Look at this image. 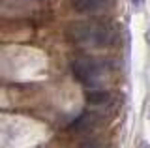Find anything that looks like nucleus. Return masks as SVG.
I'll return each instance as SVG.
<instances>
[{
    "mask_svg": "<svg viewBox=\"0 0 150 148\" xmlns=\"http://www.w3.org/2000/svg\"><path fill=\"white\" fill-rule=\"evenodd\" d=\"M66 36L71 43L88 49H107L118 39V30L111 23L101 21H79L66 28Z\"/></svg>",
    "mask_w": 150,
    "mask_h": 148,
    "instance_id": "nucleus-1",
    "label": "nucleus"
},
{
    "mask_svg": "<svg viewBox=\"0 0 150 148\" xmlns=\"http://www.w3.org/2000/svg\"><path fill=\"white\" fill-rule=\"evenodd\" d=\"M71 71L81 85L86 88H101V82L111 71V62L98 56H79L73 60Z\"/></svg>",
    "mask_w": 150,
    "mask_h": 148,
    "instance_id": "nucleus-2",
    "label": "nucleus"
},
{
    "mask_svg": "<svg viewBox=\"0 0 150 148\" xmlns=\"http://www.w3.org/2000/svg\"><path fill=\"white\" fill-rule=\"evenodd\" d=\"M86 101L92 107H109L112 103V94L103 88H94L86 92Z\"/></svg>",
    "mask_w": 150,
    "mask_h": 148,
    "instance_id": "nucleus-3",
    "label": "nucleus"
},
{
    "mask_svg": "<svg viewBox=\"0 0 150 148\" xmlns=\"http://www.w3.org/2000/svg\"><path fill=\"white\" fill-rule=\"evenodd\" d=\"M107 2L109 0H73V8L83 13H94L103 10L107 6Z\"/></svg>",
    "mask_w": 150,
    "mask_h": 148,
    "instance_id": "nucleus-4",
    "label": "nucleus"
},
{
    "mask_svg": "<svg viewBox=\"0 0 150 148\" xmlns=\"http://www.w3.org/2000/svg\"><path fill=\"white\" fill-rule=\"evenodd\" d=\"M81 148H101V144L98 141H86L81 144Z\"/></svg>",
    "mask_w": 150,
    "mask_h": 148,
    "instance_id": "nucleus-5",
    "label": "nucleus"
},
{
    "mask_svg": "<svg viewBox=\"0 0 150 148\" xmlns=\"http://www.w3.org/2000/svg\"><path fill=\"white\" fill-rule=\"evenodd\" d=\"M131 2H133V4H137V6H139V4H143V0H131Z\"/></svg>",
    "mask_w": 150,
    "mask_h": 148,
    "instance_id": "nucleus-6",
    "label": "nucleus"
}]
</instances>
